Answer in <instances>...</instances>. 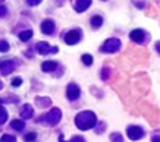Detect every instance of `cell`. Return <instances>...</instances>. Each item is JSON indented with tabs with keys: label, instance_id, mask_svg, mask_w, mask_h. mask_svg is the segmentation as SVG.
<instances>
[{
	"label": "cell",
	"instance_id": "obj_1",
	"mask_svg": "<svg viewBox=\"0 0 160 142\" xmlns=\"http://www.w3.org/2000/svg\"><path fill=\"white\" fill-rule=\"evenodd\" d=\"M96 123H97V117H96V114L92 111H81L75 117V125L81 130L91 129V127L96 126Z\"/></svg>",
	"mask_w": 160,
	"mask_h": 142
},
{
	"label": "cell",
	"instance_id": "obj_2",
	"mask_svg": "<svg viewBox=\"0 0 160 142\" xmlns=\"http://www.w3.org/2000/svg\"><path fill=\"white\" fill-rule=\"evenodd\" d=\"M119 49H121V41L118 38H110L104 41V44L102 45L100 51H103V53H116Z\"/></svg>",
	"mask_w": 160,
	"mask_h": 142
},
{
	"label": "cell",
	"instance_id": "obj_3",
	"mask_svg": "<svg viewBox=\"0 0 160 142\" xmlns=\"http://www.w3.org/2000/svg\"><path fill=\"white\" fill-rule=\"evenodd\" d=\"M60 119H62V111H60L59 108H52V110L44 116V122L47 123V125L54 126V125H58V123L60 122Z\"/></svg>",
	"mask_w": 160,
	"mask_h": 142
},
{
	"label": "cell",
	"instance_id": "obj_4",
	"mask_svg": "<svg viewBox=\"0 0 160 142\" xmlns=\"http://www.w3.org/2000/svg\"><path fill=\"white\" fill-rule=\"evenodd\" d=\"M79 95H81V89H79V87H78L77 83H69L68 88H66V97H68V100L75 101L77 98H79Z\"/></svg>",
	"mask_w": 160,
	"mask_h": 142
},
{
	"label": "cell",
	"instance_id": "obj_5",
	"mask_svg": "<svg viewBox=\"0 0 160 142\" xmlns=\"http://www.w3.org/2000/svg\"><path fill=\"white\" fill-rule=\"evenodd\" d=\"M79 40H81V31L79 30H72V31H69L68 34L65 35V43L69 44V45L77 44Z\"/></svg>",
	"mask_w": 160,
	"mask_h": 142
},
{
	"label": "cell",
	"instance_id": "obj_6",
	"mask_svg": "<svg viewBox=\"0 0 160 142\" xmlns=\"http://www.w3.org/2000/svg\"><path fill=\"white\" fill-rule=\"evenodd\" d=\"M126 133H128L129 139H132V141H138L141 136H144V130L140 126H129Z\"/></svg>",
	"mask_w": 160,
	"mask_h": 142
},
{
	"label": "cell",
	"instance_id": "obj_7",
	"mask_svg": "<svg viewBox=\"0 0 160 142\" xmlns=\"http://www.w3.org/2000/svg\"><path fill=\"white\" fill-rule=\"evenodd\" d=\"M15 69V63L12 60H3L0 62V72L3 75H9L10 72H13Z\"/></svg>",
	"mask_w": 160,
	"mask_h": 142
},
{
	"label": "cell",
	"instance_id": "obj_8",
	"mask_svg": "<svg viewBox=\"0 0 160 142\" xmlns=\"http://www.w3.org/2000/svg\"><path fill=\"white\" fill-rule=\"evenodd\" d=\"M41 31H43V34H47V35L53 34L54 32V22L52 19H46L43 24H41Z\"/></svg>",
	"mask_w": 160,
	"mask_h": 142
},
{
	"label": "cell",
	"instance_id": "obj_9",
	"mask_svg": "<svg viewBox=\"0 0 160 142\" xmlns=\"http://www.w3.org/2000/svg\"><path fill=\"white\" fill-rule=\"evenodd\" d=\"M129 38H131L132 41H135V43H142L144 38H146V34H144L142 30H134L131 34H129Z\"/></svg>",
	"mask_w": 160,
	"mask_h": 142
},
{
	"label": "cell",
	"instance_id": "obj_10",
	"mask_svg": "<svg viewBox=\"0 0 160 142\" xmlns=\"http://www.w3.org/2000/svg\"><path fill=\"white\" fill-rule=\"evenodd\" d=\"M91 6V0H75V10L77 12H84Z\"/></svg>",
	"mask_w": 160,
	"mask_h": 142
},
{
	"label": "cell",
	"instance_id": "obj_11",
	"mask_svg": "<svg viewBox=\"0 0 160 142\" xmlns=\"http://www.w3.org/2000/svg\"><path fill=\"white\" fill-rule=\"evenodd\" d=\"M21 116H22V119H31L32 116H34V110H32V107L29 106V104H25L24 107L21 108Z\"/></svg>",
	"mask_w": 160,
	"mask_h": 142
},
{
	"label": "cell",
	"instance_id": "obj_12",
	"mask_svg": "<svg viewBox=\"0 0 160 142\" xmlns=\"http://www.w3.org/2000/svg\"><path fill=\"white\" fill-rule=\"evenodd\" d=\"M37 51H38L40 54H47L49 51H52L50 44L46 43V41H40V43H37Z\"/></svg>",
	"mask_w": 160,
	"mask_h": 142
},
{
	"label": "cell",
	"instance_id": "obj_13",
	"mask_svg": "<svg viewBox=\"0 0 160 142\" xmlns=\"http://www.w3.org/2000/svg\"><path fill=\"white\" fill-rule=\"evenodd\" d=\"M58 68V63L56 62H44L43 64H41V69H43V72H53L54 69Z\"/></svg>",
	"mask_w": 160,
	"mask_h": 142
},
{
	"label": "cell",
	"instance_id": "obj_14",
	"mask_svg": "<svg viewBox=\"0 0 160 142\" xmlns=\"http://www.w3.org/2000/svg\"><path fill=\"white\" fill-rule=\"evenodd\" d=\"M103 25V18L102 16H92L91 18V26L94 28V30H97V28H100Z\"/></svg>",
	"mask_w": 160,
	"mask_h": 142
},
{
	"label": "cell",
	"instance_id": "obj_15",
	"mask_svg": "<svg viewBox=\"0 0 160 142\" xmlns=\"http://www.w3.org/2000/svg\"><path fill=\"white\" fill-rule=\"evenodd\" d=\"M10 127L16 129V130H22L25 127V123H24V120H12L10 122Z\"/></svg>",
	"mask_w": 160,
	"mask_h": 142
},
{
	"label": "cell",
	"instance_id": "obj_16",
	"mask_svg": "<svg viewBox=\"0 0 160 142\" xmlns=\"http://www.w3.org/2000/svg\"><path fill=\"white\" fill-rule=\"evenodd\" d=\"M31 37H32V31H31V30L22 31V32L19 34V40H21V41H28V40H31Z\"/></svg>",
	"mask_w": 160,
	"mask_h": 142
},
{
	"label": "cell",
	"instance_id": "obj_17",
	"mask_svg": "<svg viewBox=\"0 0 160 142\" xmlns=\"http://www.w3.org/2000/svg\"><path fill=\"white\" fill-rule=\"evenodd\" d=\"M10 49V45L8 41H5V40H0V51L2 53H8Z\"/></svg>",
	"mask_w": 160,
	"mask_h": 142
},
{
	"label": "cell",
	"instance_id": "obj_18",
	"mask_svg": "<svg viewBox=\"0 0 160 142\" xmlns=\"http://www.w3.org/2000/svg\"><path fill=\"white\" fill-rule=\"evenodd\" d=\"M6 120H8V111L3 107H0V125L6 123Z\"/></svg>",
	"mask_w": 160,
	"mask_h": 142
},
{
	"label": "cell",
	"instance_id": "obj_19",
	"mask_svg": "<svg viewBox=\"0 0 160 142\" xmlns=\"http://www.w3.org/2000/svg\"><path fill=\"white\" fill-rule=\"evenodd\" d=\"M82 63L87 64V66H91V64H92V57H91V54H84V56H82Z\"/></svg>",
	"mask_w": 160,
	"mask_h": 142
},
{
	"label": "cell",
	"instance_id": "obj_20",
	"mask_svg": "<svg viewBox=\"0 0 160 142\" xmlns=\"http://www.w3.org/2000/svg\"><path fill=\"white\" fill-rule=\"evenodd\" d=\"M2 142H15L16 141V138L12 136V135H2Z\"/></svg>",
	"mask_w": 160,
	"mask_h": 142
},
{
	"label": "cell",
	"instance_id": "obj_21",
	"mask_svg": "<svg viewBox=\"0 0 160 142\" xmlns=\"http://www.w3.org/2000/svg\"><path fill=\"white\" fill-rule=\"evenodd\" d=\"M37 103H38L40 107H44V106L50 104V100L49 98H37Z\"/></svg>",
	"mask_w": 160,
	"mask_h": 142
},
{
	"label": "cell",
	"instance_id": "obj_22",
	"mask_svg": "<svg viewBox=\"0 0 160 142\" xmlns=\"http://www.w3.org/2000/svg\"><path fill=\"white\" fill-rule=\"evenodd\" d=\"M110 139H112V141H119V142H121L122 141V135H121V133H112Z\"/></svg>",
	"mask_w": 160,
	"mask_h": 142
},
{
	"label": "cell",
	"instance_id": "obj_23",
	"mask_svg": "<svg viewBox=\"0 0 160 142\" xmlns=\"http://www.w3.org/2000/svg\"><path fill=\"white\" fill-rule=\"evenodd\" d=\"M19 85H22V79L21 78H15L12 81V87H19Z\"/></svg>",
	"mask_w": 160,
	"mask_h": 142
},
{
	"label": "cell",
	"instance_id": "obj_24",
	"mask_svg": "<svg viewBox=\"0 0 160 142\" xmlns=\"http://www.w3.org/2000/svg\"><path fill=\"white\" fill-rule=\"evenodd\" d=\"M43 0H27V3H28L29 6H37V5H40Z\"/></svg>",
	"mask_w": 160,
	"mask_h": 142
},
{
	"label": "cell",
	"instance_id": "obj_25",
	"mask_svg": "<svg viewBox=\"0 0 160 142\" xmlns=\"http://www.w3.org/2000/svg\"><path fill=\"white\" fill-rule=\"evenodd\" d=\"M35 138H37V135H35V133H28V135L25 136V141H34Z\"/></svg>",
	"mask_w": 160,
	"mask_h": 142
},
{
	"label": "cell",
	"instance_id": "obj_26",
	"mask_svg": "<svg viewBox=\"0 0 160 142\" xmlns=\"http://www.w3.org/2000/svg\"><path fill=\"white\" fill-rule=\"evenodd\" d=\"M71 141H73V142H82L84 138L82 136H72V139H71Z\"/></svg>",
	"mask_w": 160,
	"mask_h": 142
},
{
	"label": "cell",
	"instance_id": "obj_27",
	"mask_svg": "<svg viewBox=\"0 0 160 142\" xmlns=\"http://www.w3.org/2000/svg\"><path fill=\"white\" fill-rule=\"evenodd\" d=\"M6 15V7L5 6H0V18H3Z\"/></svg>",
	"mask_w": 160,
	"mask_h": 142
},
{
	"label": "cell",
	"instance_id": "obj_28",
	"mask_svg": "<svg viewBox=\"0 0 160 142\" xmlns=\"http://www.w3.org/2000/svg\"><path fill=\"white\" fill-rule=\"evenodd\" d=\"M102 76H103V79H106L107 76H109V70H107V69H104V70H103V75H102Z\"/></svg>",
	"mask_w": 160,
	"mask_h": 142
},
{
	"label": "cell",
	"instance_id": "obj_29",
	"mask_svg": "<svg viewBox=\"0 0 160 142\" xmlns=\"http://www.w3.org/2000/svg\"><path fill=\"white\" fill-rule=\"evenodd\" d=\"M3 88V82H2V81H0V89Z\"/></svg>",
	"mask_w": 160,
	"mask_h": 142
}]
</instances>
